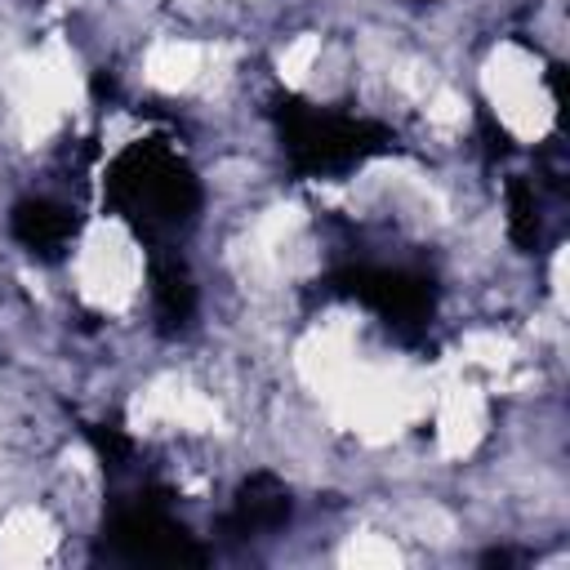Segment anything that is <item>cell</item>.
<instances>
[{"mask_svg":"<svg viewBox=\"0 0 570 570\" xmlns=\"http://www.w3.org/2000/svg\"><path fill=\"white\" fill-rule=\"evenodd\" d=\"M116 187H120V200H125L147 227H156V223L174 227V223H183V218L191 214V205H196L191 178H187L174 160L142 156V151H134V156L116 169Z\"/></svg>","mask_w":570,"mask_h":570,"instance_id":"obj_1","label":"cell"},{"mask_svg":"<svg viewBox=\"0 0 570 570\" xmlns=\"http://www.w3.org/2000/svg\"><path fill=\"white\" fill-rule=\"evenodd\" d=\"M13 232H18L22 245H31V254H53L67 240L71 218L58 205H49V200H27L13 214Z\"/></svg>","mask_w":570,"mask_h":570,"instance_id":"obj_2","label":"cell"},{"mask_svg":"<svg viewBox=\"0 0 570 570\" xmlns=\"http://www.w3.org/2000/svg\"><path fill=\"white\" fill-rule=\"evenodd\" d=\"M289 517V499H285V490L272 481V476H254L245 490H240V499H236V525L249 534V530H272V525H281Z\"/></svg>","mask_w":570,"mask_h":570,"instance_id":"obj_3","label":"cell"},{"mask_svg":"<svg viewBox=\"0 0 570 570\" xmlns=\"http://www.w3.org/2000/svg\"><path fill=\"white\" fill-rule=\"evenodd\" d=\"M156 312H160L165 325H183L187 312H191V281L178 263L156 272Z\"/></svg>","mask_w":570,"mask_h":570,"instance_id":"obj_4","label":"cell"}]
</instances>
